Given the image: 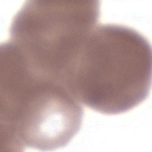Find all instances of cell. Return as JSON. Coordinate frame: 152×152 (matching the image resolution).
<instances>
[{
    "label": "cell",
    "instance_id": "6da1fadb",
    "mask_svg": "<svg viewBox=\"0 0 152 152\" xmlns=\"http://www.w3.org/2000/svg\"><path fill=\"white\" fill-rule=\"evenodd\" d=\"M1 151H52L80 129L82 104L62 83L41 75L10 44L0 49Z\"/></svg>",
    "mask_w": 152,
    "mask_h": 152
},
{
    "label": "cell",
    "instance_id": "7a4b0ae2",
    "mask_svg": "<svg viewBox=\"0 0 152 152\" xmlns=\"http://www.w3.org/2000/svg\"><path fill=\"white\" fill-rule=\"evenodd\" d=\"M151 66V47L144 35L124 25L99 24L81 46L64 84L88 108L117 115L148 97Z\"/></svg>",
    "mask_w": 152,
    "mask_h": 152
},
{
    "label": "cell",
    "instance_id": "3957f363",
    "mask_svg": "<svg viewBox=\"0 0 152 152\" xmlns=\"http://www.w3.org/2000/svg\"><path fill=\"white\" fill-rule=\"evenodd\" d=\"M99 1H26L16 12L9 40L36 72L64 84L85 39L97 25Z\"/></svg>",
    "mask_w": 152,
    "mask_h": 152
}]
</instances>
